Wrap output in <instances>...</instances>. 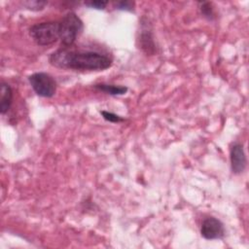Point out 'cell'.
<instances>
[{
	"instance_id": "obj_1",
	"label": "cell",
	"mask_w": 249,
	"mask_h": 249,
	"mask_svg": "<svg viewBox=\"0 0 249 249\" xmlns=\"http://www.w3.org/2000/svg\"><path fill=\"white\" fill-rule=\"evenodd\" d=\"M51 65L60 69L80 71H102L112 66L113 58L96 51L60 48L49 55Z\"/></svg>"
},
{
	"instance_id": "obj_2",
	"label": "cell",
	"mask_w": 249,
	"mask_h": 249,
	"mask_svg": "<svg viewBox=\"0 0 249 249\" xmlns=\"http://www.w3.org/2000/svg\"><path fill=\"white\" fill-rule=\"evenodd\" d=\"M84 29L82 19L74 13L68 12L59 20V40L61 48L72 46Z\"/></svg>"
},
{
	"instance_id": "obj_3",
	"label": "cell",
	"mask_w": 249,
	"mask_h": 249,
	"mask_svg": "<svg viewBox=\"0 0 249 249\" xmlns=\"http://www.w3.org/2000/svg\"><path fill=\"white\" fill-rule=\"evenodd\" d=\"M29 35L39 46L53 45L59 40V20L35 23L29 27Z\"/></svg>"
},
{
	"instance_id": "obj_4",
	"label": "cell",
	"mask_w": 249,
	"mask_h": 249,
	"mask_svg": "<svg viewBox=\"0 0 249 249\" xmlns=\"http://www.w3.org/2000/svg\"><path fill=\"white\" fill-rule=\"evenodd\" d=\"M28 82L34 92L41 97H53L56 91V82L46 72H36L28 76Z\"/></svg>"
},
{
	"instance_id": "obj_5",
	"label": "cell",
	"mask_w": 249,
	"mask_h": 249,
	"mask_svg": "<svg viewBox=\"0 0 249 249\" xmlns=\"http://www.w3.org/2000/svg\"><path fill=\"white\" fill-rule=\"evenodd\" d=\"M201 236L205 239H220L225 235L224 224L217 218L207 217L203 220L200 228Z\"/></svg>"
},
{
	"instance_id": "obj_6",
	"label": "cell",
	"mask_w": 249,
	"mask_h": 249,
	"mask_svg": "<svg viewBox=\"0 0 249 249\" xmlns=\"http://www.w3.org/2000/svg\"><path fill=\"white\" fill-rule=\"evenodd\" d=\"M230 160H231V168L234 174L242 173L247 164V160L243 145L239 142H234L230 149Z\"/></svg>"
},
{
	"instance_id": "obj_7",
	"label": "cell",
	"mask_w": 249,
	"mask_h": 249,
	"mask_svg": "<svg viewBox=\"0 0 249 249\" xmlns=\"http://www.w3.org/2000/svg\"><path fill=\"white\" fill-rule=\"evenodd\" d=\"M138 41L142 51L145 52L147 54L151 55L157 53V47L154 42L152 30L148 24V20H146V22L141 21V29H140Z\"/></svg>"
},
{
	"instance_id": "obj_8",
	"label": "cell",
	"mask_w": 249,
	"mask_h": 249,
	"mask_svg": "<svg viewBox=\"0 0 249 249\" xmlns=\"http://www.w3.org/2000/svg\"><path fill=\"white\" fill-rule=\"evenodd\" d=\"M13 103V89L6 82L0 84V112L5 115L11 108Z\"/></svg>"
},
{
	"instance_id": "obj_9",
	"label": "cell",
	"mask_w": 249,
	"mask_h": 249,
	"mask_svg": "<svg viewBox=\"0 0 249 249\" xmlns=\"http://www.w3.org/2000/svg\"><path fill=\"white\" fill-rule=\"evenodd\" d=\"M93 88L99 91H102V92H104L106 94H110V95H122L127 91V88L124 86L105 84V83L95 84V85H93Z\"/></svg>"
},
{
	"instance_id": "obj_10",
	"label": "cell",
	"mask_w": 249,
	"mask_h": 249,
	"mask_svg": "<svg viewBox=\"0 0 249 249\" xmlns=\"http://www.w3.org/2000/svg\"><path fill=\"white\" fill-rule=\"evenodd\" d=\"M199 10H200L201 15L208 20H213L215 18L214 8L210 2H200Z\"/></svg>"
},
{
	"instance_id": "obj_11",
	"label": "cell",
	"mask_w": 249,
	"mask_h": 249,
	"mask_svg": "<svg viewBox=\"0 0 249 249\" xmlns=\"http://www.w3.org/2000/svg\"><path fill=\"white\" fill-rule=\"evenodd\" d=\"M22 4L28 10H31V11H41V10H43L48 5V1L31 0V1H24V2H22Z\"/></svg>"
},
{
	"instance_id": "obj_12",
	"label": "cell",
	"mask_w": 249,
	"mask_h": 249,
	"mask_svg": "<svg viewBox=\"0 0 249 249\" xmlns=\"http://www.w3.org/2000/svg\"><path fill=\"white\" fill-rule=\"evenodd\" d=\"M100 114L102 115L103 119H104L105 121L109 122V123H114V124H115V123H121V122H124V119L123 117H121V116H119V115H117V114H115V113L109 112V111L103 110V111L100 112Z\"/></svg>"
},
{
	"instance_id": "obj_13",
	"label": "cell",
	"mask_w": 249,
	"mask_h": 249,
	"mask_svg": "<svg viewBox=\"0 0 249 249\" xmlns=\"http://www.w3.org/2000/svg\"><path fill=\"white\" fill-rule=\"evenodd\" d=\"M85 5L95 10H104L108 5V1H100V0H91L85 2Z\"/></svg>"
},
{
	"instance_id": "obj_14",
	"label": "cell",
	"mask_w": 249,
	"mask_h": 249,
	"mask_svg": "<svg viewBox=\"0 0 249 249\" xmlns=\"http://www.w3.org/2000/svg\"><path fill=\"white\" fill-rule=\"evenodd\" d=\"M133 6H134V3L131 2V1H120L116 4V9L118 10H122V11H128V12H131L133 10Z\"/></svg>"
}]
</instances>
